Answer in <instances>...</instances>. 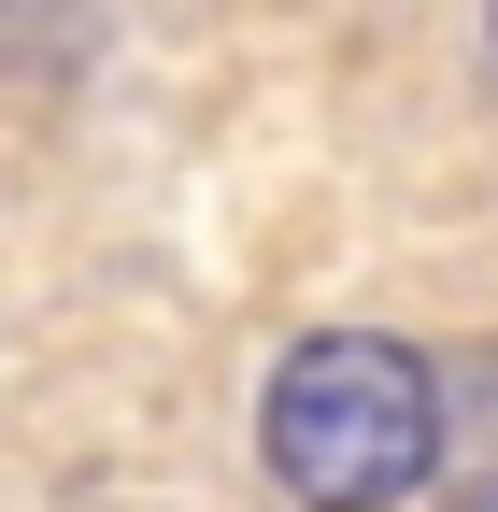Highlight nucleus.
<instances>
[{"mask_svg":"<svg viewBox=\"0 0 498 512\" xmlns=\"http://www.w3.org/2000/svg\"><path fill=\"white\" fill-rule=\"evenodd\" d=\"M257 441H271V484L314 498V512H399L427 470H442V370L385 328H314L271 399H257Z\"/></svg>","mask_w":498,"mask_h":512,"instance_id":"nucleus-1","label":"nucleus"}]
</instances>
